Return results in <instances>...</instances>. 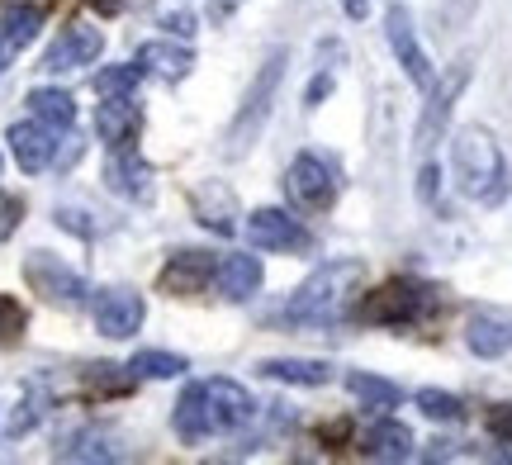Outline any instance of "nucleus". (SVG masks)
I'll return each instance as SVG.
<instances>
[{
  "mask_svg": "<svg viewBox=\"0 0 512 465\" xmlns=\"http://www.w3.org/2000/svg\"><path fill=\"white\" fill-rule=\"evenodd\" d=\"M465 347L484 361H494V356L512 352V318L503 314H475L465 323Z\"/></svg>",
  "mask_w": 512,
  "mask_h": 465,
  "instance_id": "obj_16",
  "label": "nucleus"
},
{
  "mask_svg": "<svg viewBox=\"0 0 512 465\" xmlns=\"http://www.w3.org/2000/svg\"><path fill=\"white\" fill-rule=\"evenodd\" d=\"M361 276H366L361 261H332V266H318V271H313V276L290 295L285 314H290L294 323H337L342 309H347V299L356 295Z\"/></svg>",
  "mask_w": 512,
  "mask_h": 465,
  "instance_id": "obj_2",
  "label": "nucleus"
},
{
  "mask_svg": "<svg viewBox=\"0 0 512 465\" xmlns=\"http://www.w3.org/2000/svg\"><path fill=\"white\" fill-rule=\"evenodd\" d=\"M185 371V356H171V352H152V347H143V352L133 356V375H147V380H171V375Z\"/></svg>",
  "mask_w": 512,
  "mask_h": 465,
  "instance_id": "obj_27",
  "label": "nucleus"
},
{
  "mask_svg": "<svg viewBox=\"0 0 512 465\" xmlns=\"http://www.w3.org/2000/svg\"><path fill=\"white\" fill-rule=\"evenodd\" d=\"M475 5L479 0H446V5H441V24H446V29H460L465 19L475 15Z\"/></svg>",
  "mask_w": 512,
  "mask_h": 465,
  "instance_id": "obj_36",
  "label": "nucleus"
},
{
  "mask_svg": "<svg viewBox=\"0 0 512 465\" xmlns=\"http://www.w3.org/2000/svg\"><path fill=\"white\" fill-rule=\"evenodd\" d=\"M247 238L261 252H309L313 247L309 228L299 224L294 214H285V209H256L252 219H247Z\"/></svg>",
  "mask_w": 512,
  "mask_h": 465,
  "instance_id": "obj_8",
  "label": "nucleus"
},
{
  "mask_svg": "<svg viewBox=\"0 0 512 465\" xmlns=\"http://www.w3.org/2000/svg\"><path fill=\"white\" fill-rule=\"evenodd\" d=\"M10 152H15V162L24 171H43L48 162H53V152H57V143H53V129L48 124H15L10 129Z\"/></svg>",
  "mask_w": 512,
  "mask_h": 465,
  "instance_id": "obj_17",
  "label": "nucleus"
},
{
  "mask_svg": "<svg viewBox=\"0 0 512 465\" xmlns=\"http://www.w3.org/2000/svg\"><path fill=\"white\" fill-rule=\"evenodd\" d=\"M342 10H347L351 19H366V15H370V5H366V0H342Z\"/></svg>",
  "mask_w": 512,
  "mask_h": 465,
  "instance_id": "obj_41",
  "label": "nucleus"
},
{
  "mask_svg": "<svg viewBox=\"0 0 512 465\" xmlns=\"http://www.w3.org/2000/svg\"><path fill=\"white\" fill-rule=\"evenodd\" d=\"M214 271L219 266H214L209 252H176L162 271V290L166 295H195V290H204L214 280Z\"/></svg>",
  "mask_w": 512,
  "mask_h": 465,
  "instance_id": "obj_13",
  "label": "nucleus"
},
{
  "mask_svg": "<svg viewBox=\"0 0 512 465\" xmlns=\"http://www.w3.org/2000/svg\"><path fill=\"white\" fill-rule=\"evenodd\" d=\"M214 285H219L223 299L256 295V285H261V261H256V257H228L219 271H214Z\"/></svg>",
  "mask_w": 512,
  "mask_h": 465,
  "instance_id": "obj_22",
  "label": "nucleus"
},
{
  "mask_svg": "<svg viewBox=\"0 0 512 465\" xmlns=\"http://www.w3.org/2000/svg\"><path fill=\"white\" fill-rule=\"evenodd\" d=\"M110 186L119 190V195H128V200H147V195H152V171H147L143 157H133L128 148H119L110 162Z\"/></svg>",
  "mask_w": 512,
  "mask_h": 465,
  "instance_id": "obj_21",
  "label": "nucleus"
},
{
  "mask_svg": "<svg viewBox=\"0 0 512 465\" xmlns=\"http://www.w3.org/2000/svg\"><path fill=\"white\" fill-rule=\"evenodd\" d=\"M418 190H422V200H432V195H437V167H422Z\"/></svg>",
  "mask_w": 512,
  "mask_h": 465,
  "instance_id": "obj_39",
  "label": "nucleus"
},
{
  "mask_svg": "<svg viewBox=\"0 0 512 465\" xmlns=\"http://www.w3.org/2000/svg\"><path fill=\"white\" fill-rule=\"evenodd\" d=\"M100 48H105V34H100V29H91V24H72V29L48 48L43 72H72V67H86V62L100 57Z\"/></svg>",
  "mask_w": 512,
  "mask_h": 465,
  "instance_id": "obj_12",
  "label": "nucleus"
},
{
  "mask_svg": "<svg viewBox=\"0 0 512 465\" xmlns=\"http://www.w3.org/2000/svg\"><path fill=\"white\" fill-rule=\"evenodd\" d=\"M91 5H95V10H105V15H114V10H124L128 0H91Z\"/></svg>",
  "mask_w": 512,
  "mask_h": 465,
  "instance_id": "obj_42",
  "label": "nucleus"
},
{
  "mask_svg": "<svg viewBox=\"0 0 512 465\" xmlns=\"http://www.w3.org/2000/svg\"><path fill=\"white\" fill-rule=\"evenodd\" d=\"M143 299L133 295V290H105V295L95 299V328L105 337H133L143 328Z\"/></svg>",
  "mask_w": 512,
  "mask_h": 465,
  "instance_id": "obj_11",
  "label": "nucleus"
},
{
  "mask_svg": "<svg viewBox=\"0 0 512 465\" xmlns=\"http://www.w3.org/2000/svg\"><path fill=\"white\" fill-rule=\"evenodd\" d=\"M256 375L266 380H285V385H328L332 380V366L328 361H304V356H275V361H261Z\"/></svg>",
  "mask_w": 512,
  "mask_h": 465,
  "instance_id": "obj_19",
  "label": "nucleus"
},
{
  "mask_svg": "<svg viewBox=\"0 0 512 465\" xmlns=\"http://www.w3.org/2000/svg\"><path fill=\"white\" fill-rule=\"evenodd\" d=\"M451 171H456L460 195H470L479 205H503V195H508V162H503V152H498L489 129L465 124L451 138Z\"/></svg>",
  "mask_w": 512,
  "mask_h": 465,
  "instance_id": "obj_1",
  "label": "nucleus"
},
{
  "mask_svg": "<svg viewBox=\"0 0 512 465\" xmlns=\"http://www.w3.org/2000/svg\"><path fill=\"white\" fill-rule=\"evenodd\" d=\"M204 409H209V428L214 432H233L252 418L256 404L238 380H204Z\"/></svg>",
  "mask_w": 512,
  "mask_h": 465,
  "instance_id": "obj_10",
  "label": "nucleus"
},
{
  "mask_svg": "<svg viewBox=\"0 0 512 465\" xmlns=\"http://www.w3.org/2000/svg\"><path fill=\"white\" fill-rule=\"evenodd\" d=\"M24 323H29V314H24L10 295H0V342H15V337L24 333Z\"/></svg>",
  "mask_w": 512,
  "mask_h": 465,
  "instance_id": "obj_32",
  "label": "nucleus"
},
{
  "mask_svg": "<svg viewBox=\"0 0 512 465\" xmlns=\"http://www.w3.org/2000/svg\"><path fill=\"white\" fill-rule=\"evenodd\" d=\"M138 129H143L138 105H133L128 95H105V105H100V133H105V143H110V148H128Z\"/></svg>",
  "mask_w": 512,
  "mask_h": 465,
  "instance_id": "obj_18",
  "label": "nucleus"
},
{
  "mask_svg": "<svg viewBox=\"0 0 512 465\" xmlns=\"http://www.w3.org/2000/svg\"><path fill=\"white\" fill-rule=\"evenodd\" d=\"M418 409L427 413L432 423H460V418H465V404L446 390H418Z\"/></svg>",
  "mask_w": 512,
  "mask_h": 465,
  "instance_id": "obj_28",
  "label": "nucleus"
},
{
  "mask_svg": "<svg viewBox=\"0 0 512 465\" xmlns=\"http://www.w3.org/2000/svg\"><path fill=\"white\" fill-rule=\"evenodd\" d=\"M24 280L34 285V295H43L48 304H81L86 299V280L67 271L57 257L48 252H34V257L24 261Z\"/></svg>",
  "mask_w": 512,
  "mask_h": 465,
  "instance_id": "obj_9",
  "label": "nucleus"
},
{
  "mask_svg": "<svg viewBox=\"0 0 512 465\" xmlns=\"http://www.w3.org/2000/svg\"><path fill=\"white\" fill-rule=\"evenodd\" d=\"M484 423H489V432H494L498 442H508V447H512V404H494Z\"/></svg>",
  "mask_w": 512,
  "mask_h": 465,
  "instance_id": "obj_35",
  "label": "nucleus"
},
{
  "mask_svg": "<svg viewBox=\"0 0 512 465\" xmlns=\"http://www.w3.org/2000/svg\"><path fill=\"white\" fill-rule=\"evenodd\" d=\"M157 24H162L166 34L190 38L195 34V10H190L185 0H157Z\"/></svg>",
  "mask_w": 512,
  "mask_h": 465,
  "instance_id": "obj_29",
  "label": "nucleus"
},
{
  "mask_svg": "<svg viewBox=\"0 0 512 465\" xmlns=\"http://www.w3.org/2000/svg\"><path fill=\"white\" fill-rule=\"evenodd\" d=\"M29 114H34L38 124H48V129H72L76 124V100L67 91L43 86V91H29Z\"/></svg>",
  "mask_w": 512,
  "mask_h": 465,
  "instance_id": "obj_23",
  "label": "nucleus"
},
{
  "mask_svg": "<svg viewBox=\"0 0 512 465\" xmlns=\"http://www.w3.org/2000/svg\"><path fill=\"white\" fill-rule=\"evenodd\" d=\"M67 461H114L110 447H100V437H76L72 447H62Z\"/></svg>",
  "mask_w": 512,
  "mask_h": 465,
  "instance_id": "obj_33",
  "label": "nucleus"
},
{
  "mask_svg": "<svg viewBox=\"0 0 512 465\" xmlns=\"http://www.w3.org/2000/svg\"><path fill=\"white\" fill-rule=\"evenodd\" d=\"M384 34H389V48H394V57H399V67L408 72V81H413L418 91H432L437 72H432V62H427L418 34H413V15H408V5H389V15H384Z\"/></svg>",
  "mask_w": 512,
  "mask_h": 465,
  "instance_id": "obj_7",
  "label": "nucleus"
},
{
  "mask_svg": "<svg viewBox=\"0 0 512 465\" xmlns=\"http://www.w3.org/2000/svg\"><path fill=\"white\" fill-rule=\"evenodd\" d=\"M38 24H43V5H10V10L0 15V38L19 53V48H29V43H34Z\"/></svg>",
  "mask_w": 512,
  "mask_h": 465,
  "instance_id": "obj_24",
  "label": "nucleus"
},
{
  "mask_svg": "<svg viewBox=\"0 0 512 465\" xmlns=\"http://www.w3.org/2000/svg\"><path fill=\"white\" fill-rule=\"evenodd\" d=\"M176 432H181L185 442H200L209 437V409H204V385H190L181 394V404H176Z\"/></svg>",
  "mask_w": 512,
  "mask_h": 465,
  "instance_id": "obj_25",
  "label": "nucleus"
},
{
  "mask_svg": "<svg viewBox=\"0 0 512 465\" xmlns=\"http://www.w3.org/2000/svg\"><path fill=\"white\" fill-rule=\"evenodd\" d=\"M38 413H43V409H38V399H29V404H19V413L10 418V432H15V437H24V432H29V428L38 423Z\"/></svg>",
  "mask_w": 512,
  "mask_h": 465,
  "instance_id": "obj_37",
  "label": "nucleus"
},
{
  "mask_svg": "<svg viewBox=\"0 0 512 465\" xmlns=\"http://www.w3.org/2000/svg\"><path fill=\"white\" fill-rule=\"evenodd\" d=\"M366 456L370 461H389V465L408 461L413 456V432L403 428V423H394V418H384V423H375L366 432Z\"/></svg>",
  "mask_w": 512,
  "mask_h": 465,
  "instance_id": "obj_20",
  "label": "nucleus"
},
{
  "mask_svg": "<svg viewBox=\"0 0 512 465\" xmlns=\"http://www.w3.org/2000/svg\"><path fill=\"white\" fill-rule=\"evenodd\" d=\"M133 86H138V67H105L95 76V91L100 95H133Z\"/></svg>",
  "mask_w": 512,
  "mask_h": 465,
  "instance_id": "obj_31",
  "label": "nucleus"
},
{
  "mask_svg": "<svg viewBox=\"0 0 512 465\" xmlns=\"http://www.w3.org/2000/svg\"><path fill=\"white\" fill-rule=\"evenodd\" d=\"M285 195L294 200V209L323 214V209H332V200H337V181H332V171L323 167L318 157L299 152L290 162V171H285Z\"/></svg>",
  "mask_w": 512,
  "mask_h": 465,
  "instance_id": "obj_6",
  "label": "nucleus"
},
{
  "mask_svg": "<svg viewBox=\"0 0 512 465\" xmlns=\"http://www.w3.org/2000/svg\"><path fill=\"white\" fill-rule=\"evenodd\" d=\"M138 72H152L157 81H181L190 67H195V53L185 43H143L138 57H133Z\"/></svg>",
  "mask_w": 512,
  "mask_h": 465,
  "instance_id": "obj_15",
  "label": "nucleus"
},
{
  "mask_svg": "<svg viewBox=\"0 0 512 465\" xmlns=\"http://www.w3.org/2000/svg\"><path fill=\"white\" fill-rule=\"evenodd\" d=\"M204 5H209V15H214V19H228L242 5V0H204Z\"/></svg>",
  "mask_w": 512,
  "mask_h": 465,
  "instance_id": "obj_38",
  "label": "nucleus"
},
{
  "mask_svg": "<svg viewBox=\"0 0 512 465\" xmlns=\"http://www.w3.org/2000/svg\"><path fill=\"white\" fill-rule=\"evenodd\" d=\"M190 209H195V219H200L204 228H214V233H233V219H238V200H233V190H223L219 181H204L195 195H190Z\"/></svg>",
  "mask_w": 512,
  "mask_h": 465,
  "instance_id": "obj_14",
  "label": "nucleus"
},
{
  "mask_svg": "<svg viewBox=\"0 0 512 465\" xmlns=\"http://www.w3.org/2000/svg\"><path fill=\"white\" fill-rule=\"evenodd\" d=\"M427 304H432V295L422 290L418 280H384L380 290H370L366 304H361V314L370 318V323H384V328H408V323H418L422 314H427Z\"/></svg>",
  "mask_w": 512,
  "mask_h": 465,
  "instance_id": "obj_4",
  "label": "nucleus"
},
{
  "mask_svg": "<svg viewBox=\"0 0 512 465\" xmlns=\"http://www.w3.org/2000/svg\"><path fill=\"white\" fill-rule=\"evenodd\" d=\"M10 57H15V48H10V43L0 38V72H5V62H10Z\"/></svg>",
  "mask_w": 512,
  "mask_h": 465,
  "instance_id": "obj_43",
  "label": "nucleus"
},
{
  "mask_svg": "<svg viewBox=\"0 0 512 465\" xmlns=\"http://www.w3.org/2000/svg\"><path fill=\"white\" fill-rule=\"evenodd\" d=\"M280 81H285V53H271L266 67L256 72V81L247 86V95H242L238 119L228 124V157H242V152L256 143V133H261L266 114H271V100H275V91H280Z\"/></svg>",
  "mask_w": 512,
  "mask_h": 465,
  "instance_id": "obj_3",
  "label": "nucleus"
},
{
  "mask_svg": "<svg viewBox=\"0 0 512 465\" xmlns=\"http://www.w3.org/2000/svg\"><path fill=\"white\" fill-rule=\"evenodd\" d=\"M86 385H91L95 394H128L133 390V371H124V366H91V371H86Z\"/></svg>",
  "mask_w": 512,
  "mask_h": 465,
  "instance_id": "obj_30",
  "label": "nucleus"
},
{
  "mask_svg": "<svg viewBox=\"0 0 512 465\" xmlns=\"http://www.w3.org/2000/svg\"><path fill=\"white\" fill-rule=\"evenodd\" d=\"M347 390L366 404V409H399L403 390L399 385H389V380H380V375H366V371H351L347 375Z\"/></svg>",
  "mask_w": 512,
  "mask_h": 465,
  "instance_id": "obj_26",
  "label": "nucleus"
},
{
  "mask_svg": "<svg viewBox=\"0 0 512 465\" xmlns=\"http://www.w3.org/2000/svg\"><path fill=\"white\" fill-rule=\"evenodd\" d=\"M465 86H470V62H456V67L441 76V81H432L427 105H422V119H418V152H422V157L441 143L446 119H451V110H456V100H460V91H465Z\"/></svg>",
  "mask_w": 512,
  "mask_h": 465,
  "instance_id": "obj_5",
  "label": "nucleus"
},
{
  "mask_svg": "<svg viewBox=\"0 0 512 465\" xmlns=\"http://www.w3.org/2000/svg\"><path fill=\"white\" fill-rule=\"evenodd\" d=\"M19 219H24V200H19V195H5V190H0V242L15 233Z\"/></svg>",
  "mask_w": 512,
  "mask_h": 465,
  "instance_id": "obj_34",
  "label": "nucleus"
},
{
  "mask_svg": "<svg viewBox=\"0 0 512 465\" xmlns=\"http://www.w3.org/2000/svg\"><path fill=\"white\" fill-rule=\"evenodd\" d=\"M328 91H332V76H318V81L309 86V105H318V100H323Z\"/></svg>",
  "mask_w": 512,
  "mask_h": 465,
  "instance_id": "obj_40",
  "label": "nucleus"
}]
</instances>
